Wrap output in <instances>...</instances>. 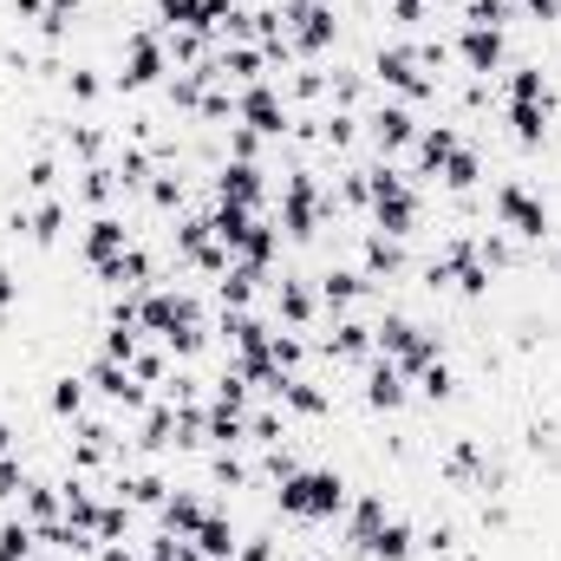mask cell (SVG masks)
I'll list each match as a JSON object with an SVG mask.
<instances>
[{
	"mask_svg": "<svg viewBox=\"0 0 561 561\" xmlns=\"http://www.w3.org/2000/svg\"><path fill=\"white\" fill-rule=\"evenodd\" d=\"M26 190L33 196H59V157H33L26 163Z\"/></svg>",
	"mask_w": 561,
	"mask_h": 561,
	"instance_id": "obj_28",
	"label": "cell"
},
{
	"mask_svg": "<svg viewBox=\"0 0 561 561\" xmlns=\"http://www.w3.org/2000/svg\"><path fill=\"white\" fill-rule=\"evenodd\" d=\"M366 294H373V280L359 275V268H346V262H333V268L320 275V307H327V320L353 313V307H359Z\"/></svg>",
	"mask_w": 561,
	"mask_h": 561,
	"instance_id": "obj_14",
	"label": "cell"
},
{
	"mask_svg": "<svg viewBox=\"0 0 561 561\" xmlns=\"http://www.w3.org/2000/svg\"><path fill=\"white\" fill-rule=\"evenodd\" d=\"M46 412H53V419H85V373H59V379H53V392H46Z\"/></svg>",
	"mask_w": 561,
	"mask_h": 561,
	"instance_id": "obj_22",
	"label": "cell"
},
{
	"mask_svg": "<svg viewBox=\"0 0 561 561\" xmlns=\"http://www.w3.org/2000/svg\"><path fill=\"white\" fill-rule=\"evenodd\" d=\"M79 7H85V0H46V20H39V39H46V46H59V39L72 33V20H79Z\"/></svg>",
	"mask_w": 561,
	"mask_h": 561,
	"instance_id": "obj_25",
	"label": "cell"
},
{
	"mask_svg": "<svg viewBox=\"0 0 561 561\" xmlns=\"http://www.w3.org/2000/svg\"><path fill=\"white\" fill-rule=\"evenodd\" d=\"M366 138H373V150L392 163V157H405L412 138H419V112H412L405 99H379V105L366 112Z\"/></svg>",
	"mask_w": 561,
	"mask_h": 561,
	"instance_id": "obj_6",
	"label": "cell"
},
{
	"mask_svg": "<svg viewBox=\"0 0 561 561\" xmlns=\"http://www.w3.org/2000/svg\"><path fill=\"white\" fill-rule=\"evenodd\" d=\"M412 392H419L424 405H450V399H457V373H450V359H431L424 373H412Z\"/></svg>",
	"mask_w": 561,
	"mask_h": 561,
	"instance_id": "obj_23",
	"label": "cell"
},
{
	"mask_svg": "<svg viewBox=\"0 0 561 561\" xmlns=\"http://www.w3.org/2000/svg\"><path fill=\"white\" fill-rule=\"evenodd\" d=\"M170 72H176V66H170L163 26H131L125 46H118V72H112V85H118V92H150V85H163Z\"/></svg>",
	"mask_w": 561,
	"mask_h": 561,
	"instance_id": "obj_3",
	"label": "cell"
},
{
	"mask_svg": "<svg viewBox=\"0 0 561 561\" xmlns=\"http://www.w3.org/2000/svg\"><path fill=\"white\" fill-rule=\"evenodd\" d=\"M419 556V529L405 516H386V529L366 542V561H412Z\"/></svg>",
	"mask_w": 561,
	"mask_h": 561,
	"instance_id": "obj_19",
	"label": "cell"
},
{
	"mask_svg": "<svg viewBox=\"0 0 561 561\" xmlns=\"http://www.w3.org/2000/svg\"><path fill=\"white\" fill-rule=\"evenodd\" d=\"M556 275H561V249H556Z\"/></svg>",
	"mask_w": 561,
	"mask_h": 561,
	"instance_id": "obj_35",
	"label": "cell"
},
{
	"mask_svg": "<svg viewBox=\"0 0 561 561\" xmlns=\"http://www.w3.org/2000/svg\"><path fill=\"white\" fill-rule=\"evenodd\" d=\"M13 307H20V275H13V268H0V320H7Z\"/></svg>",
	"mask_w": 561,
	"mask_h": 561,
	"instance_id": "obj_31",
	"label": "cell"
},
{
	"mask_svg": "<svg viewBox=\"0 0 561 561\" xmlns=\"http://www.w3.org/2000/svg\"><path fill=\"white\" fill-rule=\"evenodd\" d=\"M275 313L287 320V333H313V327H320V300H313V287H307L300 275H280Z\"/></svg>",
	"mask_w": 561,
	"mask_h": 561,
	"instance_id": "obj_15",
	"label": "cell"
},
{
	"mask_svg": "<svg viewBox=\"0 0 561 561\" xmlns=\"http://www.w3.org/2000/svg\"><path fill=\"white\" fill-rule=\"evenodd\" d=\"M359 373H366L359 399H366L373 412H405V405H412V379H405V366H392L386 353H373V359H366Z\"/></svg>",
	"mask_w": 561,
	"mask_h": 561,
	"instance_id": "obj_9",
	"label": "cell"
},
{
	"mask_svg": "<svg viewBox=\"0 0 561 561\" xmlns=\"http://www.w3.org/2000/svg\"><path fill=\"white\" fill-rule=\"evenodd\" d=\"M516 20H523L516 0H463V26H496V33H510Z\"/></svg>",
	"mask_w": 561,
	"mask_h": 561,
	"instance_id": "obj_24",
	"label": "cell"
},
{
	"mask_svg": "<svg viewBox=\"0 0 561 561\" xmlns=\"http://www.w3.org/2000/svg\"><path fill=\"white\" fill-rule=\"evenodd\" d=\"M203 516H209V503H203V490H176V496H163V510H157V529L163 536H196L203 529Z\"/></svg>",
	"mask_w": 561,
	"mask_h": 561,
	"instance_id": "obj_17",
	"label": "cell"
},
{
	"mask_svg": "<svg viewBox=\"0 0 561 561\" xmlns=\"http://www.w3.org/2000/svg\"><path fill=\"white\" fill-rule=\"evenodd\" d=\"M359 275L373 280V287H379V280L412 275V255H405V242H399V236H379V229H373V236H359Z\"/></svg>",
	"mask_w": 561,
	"mask_h": 561,
	"instance_id": "obj_12",
	"label": "cell"
},
{
	"mask_svg": "<svg viewBox=\"0 0 561 561\" xmlns=\"http://www.w3.org/2000/svg\"><path fill=\"white\" fill-rule=\"evenodd\" d=\"M457 66L470 72V79H496L503 72V59H510V33H496V26H457Z\"/></svg>",
	"mask_w": 561,
	"mask_h": 561,
	"instance_id": "obj_7",
	"label": "cell"
},
{
	"mask_svg": "<svg viewBox=\"0 0 561 561\" xmlns=\"http://www.w3.org/2000/svg\"><path fill=\"white\" fill-rule=\"evenodd\" d=\"M20 490H26V463H20V457H0V510H7Z\"/></svg>",
	"mask_w": 561,
	"mask_h": 561,
	"instance_id": "obj_30",
	"label": "cell"
},
{
	"mask_svg": "<svg viewBox=\"0 0 561 561\" xmlns=\"http://www.w3.org/2000/svg\"><path fill=\"white\" fill-rule=\"evenodd\" d=\"M437 13V0H386V20H399V26H424Z\"/></svg>",
	"mask_w": 561,
	"mask_h": 561,
	"instance_id": "obj_29",
	"label": "cell"
},
{
	"mask_svg": "<svg viewBox=\"0 0 561 561\" xmlns=\"http://www.w3.org/2000/svg\"><path fill=\"white\" fill-rule=\"evenodd\" d=\"M13 437H20V431H13V424L0 419V457H13Z\"/></svg>",
	"mask_w": 561,
	"mask_h": 561,
	"instance_id": "obj_33",
	"label": "cell"
},
{
	"mask_svg": "<svg viewBox=\"0 0 561 561\" xmlns=\"http://www.w3.org/2000/svg\"><path fill=\"white\" fill-rule=\"evenodd\" d=\"M373 85H379V92H399L405 105L437 99V79L424 72V59H419V46H412V39H392V46H379V53H373Z\"/></svg>",
	"mask_w": 561,
	"mask_h": 561,
	"instance_id": "obj_4",
	"label": "cell"
},
{
	"mask_svg": "<svg viewBox=\"0 0 561 561\" xmlns=\"http://www.w3.org/2000/svg\"><path fill=\"white\" fill-rule=\"evenodd\" d=\"M144 203L150 209H183V170H157L150 190H144Z\"/></svg>",
	"mask_w": 561,
	"mask_h": 561,
	"instance_id": "obj_26",
	"label": "cell"
},
{
	"mask_svg": "<svg viewBox=\"0 0 561 561\" xmlns=\"http://www.w3.org/2000/svg\"><path fill=\"white\" fill-rule=\"evenodd\" d=\"M275 510L287 523H307V529L313 523H333V516H346V477L340 470H320V463L313 470L300 463L287 483H275Z\"/></svg>",
	"mask_w": 561,
	"mask_h": 561,
	"instance_id": "obj_1",
	"label": "cell"
},
{
	"mask_svg": "<svg viewBox=\"0 0 561 561\" xmlns=\"http://www.w3.org/2000/svg\"><path fill=\"white\" fill-rule=\"evenodd\" d=\"M437 183H444V190H457V196H463V190H477V183H483V157H477V144H470V138L457 144V157L437 170Z\"/></svg>",
	"mask_w": 561,
	"mask_h": 561,
	"instance_id": "obj_21",
	"label": "cell"
},
{
	"mask_svg": "<svg viewBox=\"0 0 561 561\" xmlns=\"http://www.w3.org/2000/svg\"><path fill=\"white\" fill-rule=\"evenodd\" d=\"M85 386H92V392H99L112 412H125V419L150 412V392H144L138 379H131V366H125V359H105V353H99V359L85 366Z\"/></svg>",
	"mask_w": 561,
	"mask_h": 561,
	"instance_id": "obj_5",
	"label": "cell"
},
{
	"mask_svg": "<svg viewBox=\"0 0 561 561\" xmlns=\"http://www.w3.org/2000/svg\"><path fill=\"white\" fill-rule=\"evenodd\" d=\"M26 561H53V556H26Z\"/></svg>",
	"mask_w": 561,
	"mask_h": 561,
	"instance_id": "obj_34",
	"label": "cell"
},
{
	"mask_svg": "<svg viewBox=\"0 0 561 561\" xmlns=\"http://www.w3.org/2000/svg\"><path fill=\"white\" fill-rule=\"evenodd\" d=\"M386 516H392V510H386V490H359V496L346 503V542L366 556V542L386 529Z\"/></svg>",
	"mask_w": 561,
	"mask_h": 561,
	"instance_id": "obj_16",
	"label": "cell"
},
{
	"mask_svg": "<svg viewBox=\"0 0 561 561\" xmlns=\"http://www.w3.org/2000/svg\"><path fill=\"white\" fill-rule=\"evenodd\" d=\"M268 170L262 163H242V157H229V163H216V203H236V209H255L262 216V203H268V183H262Z\"/></svg>",
	"mask_w": 561,
	"mask_h": 561,
	"instance_id": "obj_10",
	"label": "cell"
},
{
	"mask_svg": "<svg viewBox=\"0 0 561 561\" xmlns=\"http://www.w3.org/2000/svg\"><path fill=\"white\" fill-rule=\"evenodd\" d=\"M66 92H72L79 105H99V99H105V79H99V66H72V72H66Z\"/></svg>",
	"mask_w": 561,
	"mask_h": 561,
	"instance_id": "obj_27",
	"label": "cell"
},
{
	"mask_svg": "<svg viewBox=\"0 0 561 561\" xmlns=\"http://www.w3.org/2000/svg\"><path fill=\"white\" fill-rule=\"evenodd\" d=\"M490 229H510L516 242H549L556 236L549 203H542V190H529V176H503L490 190Z\"/></svg>",
	"mask_w": 561,
	"mask_h": 561,
	"instance_id": "obj_2",
	"label": "cell"
},
{
	"mask_svg": "<svg viewBox=\"0 0 561 561\" xmlns=\"http://www.w3.org/2000/svg\"><path fill=\"white\" fill-rule=\"evenodd\" d=\"M13 7V20H46V0H7Z\"/></svg>",
	"mask_w": 561,
	"mask_h": 561,
	"instance_id": "obj_32",
	"label": "cell"
},
{
	"mask_svg": "<svg viewBox=\"0 0 561 561\" xmlns=\"http://www.w3.org/2000/svg\"><path fill=\"white\" fill-rule=\"evenodd\" d=\"M457 144H463V131H457V125H419V138H412V170H405V176L424 190V183H431V176L457 157Z\"/></svg>",
	"mask_w": 561,
	"mask_h": 561,
	"instance_id": "obj_11",
	"label": "cell"
},
{
	"mask_svg": "<svg viewBox=\"0 0 561 561\" xmlns=\"http://www.w3.org/2000/svg\"><path fill=\"white\" fill-rule=\"evenodd\" d=\"M190 542L203 549V561H236V549H242V529H236L222 510H209V516H203V529H196Z\"/></svg>",
	"mask_w": 561,
	"mask_h": 561,
	"instance_id": "obj_18",
	"label": "cell"
},
{
	"mask_svg": "<svg viewBox=\"0 0 561 561\" xmlns=\"http://www.w3.org/2000/svg\"><path fill=\"white\" fill-rule=\"evenodd\" d=\"M131 242H138V229H131L125 216L99 209V216L85 222V236H79V255H85V262H92V275H99V268H112V262H118V255H125Z\"/></svg>",
	"mask_w": 561,
	"mask_h": 561,
	"instance_id": "obj_8",
	"label": "cell"
},
{
	"mask_svg": "<svg viewBox=\"0 0 561 561\" xmlns=\"http://www.w3.org/2000/svg\"><path fill=\"white\" fill-rule=\"evenodd\" d=\"M118 190H125V183H118V170H112V163H85V170H79V203H92V216H99V209H112V203H118Z\"/></svg>",
	"mask_w": 561,
	"mask_h": 561,
	"instance_id": "obj_20",
	"label": "cell"
},
{
	"mask_svg": "<svg viewBox=\"0 0 561 561\" xmlns=\"http://www.w3.org/2000/svg\"><path fill=\"white\" fill-rule=\"evenodd\" d=\"M327 359H346V366H366L373 359V327L366 320H353V313H340L333 327H327V340H313Z\"/></svg>",
	"mask_w": 561,
	"mask_h": 561,
	"instance_id": "obj_13",
	"label": "cell"
}]
</instances>
